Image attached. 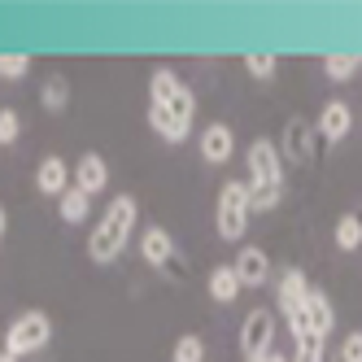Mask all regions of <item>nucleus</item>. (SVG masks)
I'll use <instances>...</instances> for the list:
<instances>
[{
    "instance_id": "obj_14",
    "label": "nucleus",
    "mask_w": 362,
    "mask_h": 362,
    "mask_svg": "<svg viewBox=\"0 0 362 362\" xmlns=\"http://www.w3.org/2000/svg\"><path fill=\"white\" fill-rule=\"evenodd\" d=\"M35 188L44 192V197H66L74 184H70V166H66V158H57V153H53V158H44L40 166H35Z\"/></svg>"
},
{
    "instance_id": "obj_12",
    "label": "nucleus",
    "mask_w": 362,
    "mask_h": 362,
    "mask_svg": "<svg viewBox=\"0 0 362 362\" xmlns=\"http://www.w3.org/2000/svg\"><path fill=\"white\" fill-rule=\"evenodd\" d=\"M197 144H201V158L210 166H223V162H231V153H236V132H231L227 122H210Z\"/></svg>"
},
{
    "instance_id": "obj_28",
    "label": "nucleus",
    "mask_w": 362,
    "mask_h": 362,
    "mask_svg": "<svg viewBox=\"0 0 362 362\" xmlns=\"http://www.w3.org/2000/svg\"><path fill=\"white\" fill-rule=\"evenodd\" d=\"M9 231V214H5V205H0V236Z\"/></svg>"
},
{
    "instance_id": "obj_26",
    "label": "nucleus",
    "mask_w": 362,
    "mask_h": 362,
    "mask_svg": "<svg viewBox=\"0 0 362 362\" xmlns=\"http://www.w3.org/2000/svg\"><path fill=\"white\" fill-rule=\"evenodd\" d=\"M327 362H362V332H349L341 341V349H336Z\"/></svg>"
},
{
    "instance_id": "obj_4",
    "label": "nucleus",
    "mask_w": 362,
    "mask_h": 362,
    "mask_svg": "<svg viewBox=\"0 0 362 362\" xmlns=\"http://www.w3.org/2000/svg\"><path fill=\"white\" fill-rule=\"evenodd\" d=\"M48 341H53V319H48L44 310H22V315L5 327V354L9 358L40 354Z\"/></svg>"
},
{
    "instance_id": "obj_29",
    "label": "nucleus",
    "mask_w": 362,
    "mask_h": 362,
    "mask_svg": "<svg viewBox=\"0 0 362 362\" xmlns=\"http://www.w3.org/2000/svg\"><path fill=\"white\" fill-rule=\"evenodd\" d=\"M257 362H288V358H284V354H275V349H271L267 358H257Z\"/></svg>"
},
{
    "instance_id": "obj_3",
    "label": "nucleus",
    "mask_w": 362,
    "mask_h": 362,
    "mask_svg": "<svg viewBox=\"0 0 362 362\" xmlns=\"http://www.w3.org/2000/svg\"><path fill=\"white\" fill-rule=\"evenodd\" d=\"M148 105H162L175 118L197 122V96H192V88L179 79L170 66H158V70L148 74Z\"/></svg>"
},
{
    "instance_id": "obj_13",
    "label": "nucleus",
    "mask_w": 362,
    "mask_h": 362,
    "mask_svg": "<svg viewBox=\"0 0 362 362\" xmlns=\"http://www.w3.org/2000/svg\"><path fill=\"white\" fill-rule=\"evenodd\" d=\"M231 267H236V275H240V288H262V284L271 279V257L257 245H245Z\"/></svg>"
},
{
    "instance_id": "obj_23",
    "label": "nucleus",
    "mask_w": 362,
    "mask_h": 362,
    "mask_svg": "<svg viewBox=\"0 0 362 362\" xmlns=\"http://www.w3.org/2000/svg\"><path fill=\"white\" fill-rule=\"evenodd\" d=\"M245 70H249V79L271 83L275 74H279V57L275 53H245Z\"/></svg>"
},
{
    "instance_id": "obj_30",
    "label": "nucleus",
    "mask_w": 362,
    "mask_h": 362,
    "mask_svg": "<svg viewBox=\"0 0 362 362\" xmlns=\"http://www.w3.org/2000/svg\"><path fill=\"white\" fill-rule=\"evenodd\" d=\"M0 362H18V358H9V354H5V358H0Z\"/></svg>"
},
{
    "instance_id": "obj_9",
    "label": "nucleus",
    "mask_w": 362,
    "mask_h": 362,
    "mask_svg": "<svg viewBox=\"0 0 362 362\" xmlns=\"http://www.w3.org/2000/svg\"><path fill=\"white\" fill-rule=\"evenodd\" d=\"M279 158H288L293 166H305L310 158H315V127H310L301 114H293L288 122H284V132H279Z\"/></svg>"
},
{
    "instance_id": "obj_7",
    "label": "nucleus",
    "mask_w": 362,
    "mask_h": 362,
    "mask_svg": "<svg viewBox=\"0 0 362 362\" xmlns=\"http://www.w3.org/2000/svg\"><path fill=\"white\" fill-rule=\"evenodd\" d=\"M288 327H293V336H323V341H327L332 327H336V310H332V301L319 288H310L305 305L288 319Z\"/></svg>"
},
{
    "instance_id": "obj_5",
    "label": "nucleus",
    "mask_w": 362,
    "mask_h": 362,
    "mask_svg": "<svg viewBox=\"0 0 362 362\" xmlns=\"http://www.w3.org/2000/svg\"><path fill=\"white\" fill-rule=\"evenodd\" d=\"M249 214H253V201H249V184L245 179H227L223 192H218V236L223 240H245L249 231Z\"/></svg>"
},
{
    "instance_id": "obj_17",
    "label": "nucleus",
    "mask_w": 362,
    "mask_h": 362,
    "mask_svg": "<svg viewBox=\"0 0 362 362\" xmlns=\"http://www.w3.org/2000/svg\"><path fill=\"white\" fill-rule=\"evenodd\" d=\"M205 288H210V297L218 301V305H231L245 288H240V275H236V267H214L210 271V279H205Z\"/></svg>"
},
{
    "instance_id": "obj_31",
    "label": "nucleus",
    "mask_w": 362,
    "mask_h": 362,
    "mask_svg": "<svg viewBox=\"0 0 362 362\" xmlns=\"http://www.w3.org/2000/svg\"><path fill=\"white\" fill-rule=\"evenodd\" d=\"M0 358H5V345H0Z\"/></svg>"
},
{
    "instance_id": "obj_15",
    "label": "nucleus",
    "mask_w": 362,
    "mask_h": 362,
    "mask_svg": "<svg viewBox=\"0 0 362 362\" xmlns=\"http://www.w3.org/2000/svg\"><path fill=\"white\" fill-rule=\"evenodd\" d=\"M74 188H83L88 197L105 192L110 188V162L100 158V153H83L79 166H74Z\"/></svg>"
},
{
    "instance_id": "obj_24",
    "label": "nucleus",
    "mask_w": 362,
    "mask_h": 362,
    "mask_svg": "<svg viewBox=\"0 0 362 362\" xmlns=\"http://www.w3.org/2000/svg\"><path fill=\"white\" fill-rule=\"evenodd\" d=\"M31 74V53H0V79L5 83H18Z\"/></svg>"
},
{
    "instance_id": "obj_19",
    "label": "nucleus",
    "mask_w": 362,
    "mask_h": 362,
    "mask_svg": "<svg viewBox=\"0 0 362 362\" xmlns=\"http://www.w3.org/2000/svg\"><path fill=\"white\" fill-rule=\"evenodd\" d=\"M57 214H62V223H70V227L83 223V218L92 214V197H88L83 188H70V192L57 201Z\"/></svg>"
},
{
    "instance_id": "obj_22",
    "label": "nucleus",
    "mask_w": 362,
    "mask_h": 362,
    "mask_svg": "<svg viewBox=\"0 0 362 362\" xmlns=\"http://www.w3.org/2000/svg\"><path fill=\"white\" fill-rule=\"evenodd\" d=\"M288 362H327V341L323 336H293V358Z\"/></svg>"
},
{
    "instance_id": "obj_25",
    "label": "nucleus",
    "mask_w": 362,
    "mask_h": 362,
    "mask_svg": "<svg viewBox=\"0 0 362 362\" xmlns=\"http://www.w3.org/2000/svg\"><path fill=\"white\" fill-rule=\"evenodd\" d=\"M170 362H205V341H201L197 332L179 336V341H175V349H170Z\"/></svg>"
},
{
    "instance_id": "obj_1",
    "label": "nucleus",
    "mask_w": 362,
    "mask_h": 362,
    "mask_svg": "<svg viewBox=\"0 0 362 362\" xmlns=\"http://www.w3.org/2000/svg\"><path fill=\"white\" fill-rule=\"evenodd\" d=\"M136 218H140V201L132 192H118L105 205V218H100L92 227V236H88V257L96 267H110L127 249V240H132V231H136Z\"/></svg>"
},
{
    "instance_id": "obj_20",
    "label": "nucleus",
    "mask_w": 362,
    "mask_h": 362,
    "mask_svg": "<svg viewBox=\"0 0 362 362\" xmlns=\"http://www.w3.org/2000/svg\"><path fill=\"white\" fill-rule=\"evenodd\" d=\"M332 240H336V249L358 253V249H362V218H358V214H341V218H336Z\"/></svg>"
},
{
    "instance_id": "obj_8",
    "label": "nucleus",
    "mask_w": 362,
    "mask_h": 362,
    "mask_svg": "<svg viewBox=\"0 0 362 362\" xmlns=\"http://www.w3.org/2000/svg\"><path fill=\"white\" fill-rule=\"evenodd\" d=\"M271 345H275V315L257 305V310H249L245 323H240V354L249 362H257V358L271 354Z\"/></svg>"
},
{
    "instance_id": "obj_27",
    "label": "nucleus",
    "mask_w": 362,
    "mask_h": 362,
    "mask_svg": "<svg viewBox=\"0 0 362 362\" xmlns=\"http://www.w3.org/2000/svg\"><path fill=\"white\" fill-rule=\"evenodd\" d=\"M22 136V118H18V110H0V144H13Z\"/></svg>"
},
{
    "instance_id": "obj_2",
    "label": "nucleus",
    "mask_w": 362,
    "mask_h": 362,
    "mask_svg": "<svg viewBox=\"0 0 362 362\" xmlns=\"http://www.w3.org/2000/svg\"><path fill=\"white\" fill-rule=\"evenodd\" d=\"M245 166H249V201L253 210H275L284 201V158H279V144L257 136L245 153Z\"/></svg>"
},
{
    "instance_id": "obj_18",
    "label": "nucleus",
    "mask_w": 362,
    "mask_h": 362,
    "mask_svg": "<svg viewBox=\"0 0 362 362\" xmlns=\"http://www.w3.org/2000/svg\"><path fill=\"white\" fill-rule=\"evenodd\" d=\"M40 105H44L48 114H66V105H70V79H66V74H48V79H44Z\"/></svg>"
},
{
    "instance_id": "obj_21",
    "label": "nucleus",
    "mask_w": 362,
    "mask_h": 362,
    "mask_svg": "<svg viewBox=\"0 0 362 362\" xmlns=\"http://www.w3.org/2000/svg\"><path fill=\"white\" fill-rule=\"evenodd\" d=\"M358 53H327L323 57V74H327V79L332 83H349L354 79V74H358Z\"/></svg>"
},
{
    "instance_id": "obj_6",
    "label": "nucleus",
    "mask_w": 362,
    "mask_h": 362,
    "mask_svg": "<svg viewBox=\"0 0 362 362\" xmlns=\"http://www.w3.org/2000/svg\"><path fill=\"white\" fill-rule=\"evenodd\" d=\"M140 257L153 267V271H162V275H170V279H184L188 271H184V262H179V249H175V236L166 227H144L140 231Z\"/></svg>"
},
{
    "instance_id": "obj_10",
    "label": "nucleus",
    "mask_w": 362,
    "mask_h": 362,
    "mask_svg": "<svg viewBox=\"0 0 362 362\" xmlns=\"http://www.w3.org/2000/svg\"><path fill=\"white\" fill-rule=\"evenodd\" d=\"M305 297H310V279H305V271H301V267H284V271L275 275V305H279V315L293 319L297 310L305 305Z\"/></svg>"
},
{
    "instance_id": "obj_16",
    "label": "nucleus",
    "mask_w": 362,
    "mask_h": 362,
    "mask_svg": "<svg viewBox=\"0 0 362 362\" xmlns=\"http://www.w3.org/2000/svg\"><path fill=\"white\" fill-rule=\"evenodd\" d=\"M148 127L158 132L166 144H184L188 140V132H192V122H184V118H175L170 110H162V105H148Z\"/></svg>"
},
{
    "instance_id": "obj_11",
    "label": "nucleus",
    "mask_w": 362,
    "mask_h": 362,
    "mask_svg": "<svg viewBox=\"0 0 362 362\" xmlns=\"http://www.w3.org/2000/svg\"><path fill=\"white\" fill-rule=\"evenodd\" d=\"M315 132L327 140V144H341L349 132H354V110H349V100L341 96H332L327 105L319 110V122H315Z\"/></svg>"
}]
</instances>
